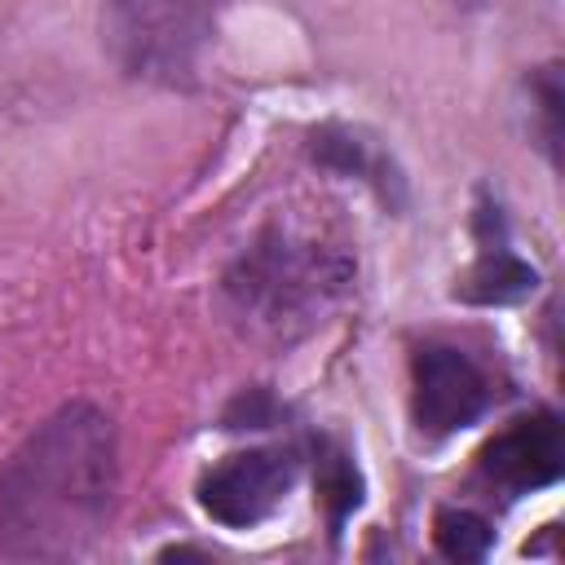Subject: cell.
<instances>
[{"mask_svg":"<svg viewBox=\"0 0 565 565\" xmlns=\"http://www.w3.org/2000/svg\"><path fill=\"white\" fill-rule=\"evenodd\" d=\"M494 402L490 375L481 362L455 344H424L415 353V424L433 437H450L468 424H477Z\"/></svg>","mask_w":565,"mask_h":565,"instance_id":"cell-5","label":"cell"},{"mask_svg":"<svg viewBox=\"0 0 565 565\" xmlns=\"http://www.w3.org/2000/svg\"><path fill=\"white\" fill-rule=\"evenodd\" d=\"M539 282L534 265H525L512 247H486V256L477 260L468 287H463V300H477V305H512L521 296H530Z\"/></svg>","mask_w":565,"mask_h":565,"instance_id":"cell-7","label":"cell"},{"mask_svg":"<svg viewBox=\"0 0 565 565\" xmlns=\"http://www.w3.org/2000/svg\"><path fill=\"white\" fill-rule=\"evenodd\" d=\"M225 0H102L106 57L141 84L190 88L216 44Z\"/></svg>","mask_w":565,"mask_h":565,"instance_id":"cell-3","label":"cell"},{"mask_svg":"<svg viewBox=\"0 0 565 565\" xmlns=\"http://www.w3.org/2000/svg\"><path fill=\"white\" fill-rule=\"evenodd\" d=\"M119 499V433L93 402H66L0 468V556L79 561Z\"/></svg>","mask_w":565,"mask_h":565,"instance_id":"cell-1","label":"cell"},{"mask_svg":"<svg viewBox=\"0 0 565 565\" xmlns=\"http://www.w3.org/2000/svg\"><path fill=\"white\" fill-rule=\"evenodd\" d=\"M433 539H437L441 556H450V561H481L494 543V530L486 516H477L468 508H446V512H437Z\"/></svg>","mask_w":565,"mask_h":565,"instance_id":"cell-8","label":"cell"},{"mask_svg":"<svg viewBox=\"0 0 565 565\" xmlns=\"http://www.w3.org/2000/svg\"><path fill=\"white\" fill-rule=\"evenodd\" d=\"M477 468L508 499H521V494H534L543 486H556L561 468H565L561 419L552 411H534V415L512 419L503 433H494L486 441Z\"/></svg>","mask_w":565,"mask_h":565,"instance_id":"cell-6","label":"cell"},{"mask_svg":"<svg viewBox=\"0 0 565 565\" xmlns=\"http://www.w3.org/2000/svg\"><path fill=\"white\" fill-rule=\"evenodd\" d=\"M353 265L313 238L269 230L225 274L230 309L269 340H296L309 331L349 287Z\"/></svg>","mask_w":565,"mask_h":565,"instance_id":"cell-2","label":"cell"},{"mask_svg":"<svg viewBox=\"0 0 565 565\" xmlns=\"http://www.w3.org/2000/svg\"><path fill=\"white\" fill-rule=\"evenodd\" d=\"M296 481L291 450H238L212 463L199 481V508L225 530H252L287 499Z\"/></svg>","mask_w":565,"mask_h":565,"instance_id":"cell-4","label":"cell"},{"mask_svg":"<svg viewBox=\"0 0 565 565\" xmlns=\"http://www.w3.org/2000/svg\"><path fill=\"white\" fill-rule=\"evenodd\" d=\"M322 468H327V477H322V499L331 503V525H340L344 521V512H353L358 508V490H362V481H358V468L344 459V455H331V459H322Z\"/></svg>","mask_w":565,"mask_h":565,"instance_id":"cell-9","label":"cell"}]
</instances>
